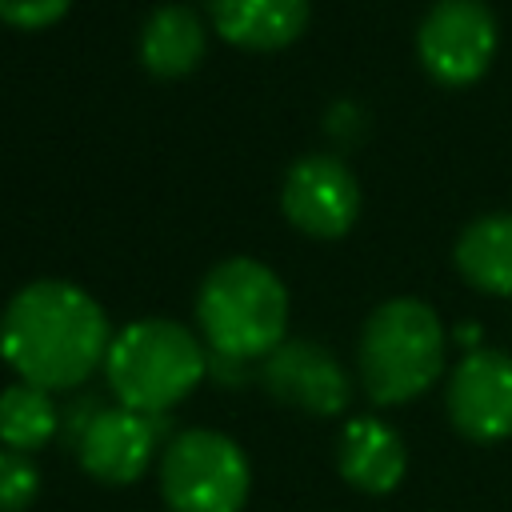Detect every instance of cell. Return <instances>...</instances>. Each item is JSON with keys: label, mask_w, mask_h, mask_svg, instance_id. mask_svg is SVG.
<instances>
[{"label": "cell", "mask_w": 512, "mask_h": 512, "mask_svg": "<svg viewBox=\"0 0 512 512\" xmlns=\"http://www.w3.org/2000/svg\"><path fill=\"white\" fill-rule=\"evenodd\" d=\"M196 324L208 352L244 364L264 360L288 340V288L268 264L228 256L200 280Z\"/></svg>", "instance_id": "obj_2"}, {"label": "cell", "mask_w": 512, "mask_h": 512, "mask_svg": "<svg viewBox=\"0 0 512 512\" xmlns=\"http://www.w3.org/2000/svg\"><path fill=\"white\" fill-rule=\"evenodd\" d=\"M164 440V416H144L124 404H100V412L80 432L76 460L100 484H136Z\"/></svg>", "instance_id": "obj_9"}, {"label": "cell", "mask_w": 512, "mask_h": 512, "mask_svg": "<svg viewBox=\"0 0 512 512\" xmlns=\"http://www.w3.org/2000/svg\"><path fill=\"white\" fill-rule=\"evenodd\" d=\"M448 420L460 436L476 444H496L512 436V352L472 348L448 376L444 388Z\"/></svg>", "instance_id": "obj_8"}, {"label": "cell", "mask_w": 512, "mask_h": 512, "mask_svg": "<svg viewBox=\"0 0 512 512\" xmlns=\"http://www.w3.org/2000/svg\"><path fill=\"white\" fill-rule=\"evenodd\" d=\"M208 376V348L192 328L168 316H144L120 328L104 356V380L116 404L164 416Z\"/></svg>", "instance_id": "obj_4"}, {"label": "cell", "mask_w": 512, "mask_h": 512, "mask_svg": "<svg viewBox=\"0 0 512 512\" xmlns=\"http://www.w3.org/2000/svg\"><path fill=\"white\" fill-rule=\"evenodd\" d=\"M336 468L344 484L364 496H388L408 472V448L400 432L380 416H352L336 440Z\"/></svg>", "instance_id": "obj_11"}, {"label": "cell", "mask_w": 512, "mask_h": 512, "mask_svg": "<svg viewBox=\"0 0 512 512\" xmlns=\"http://www.w3.org/2000/svg\"><path fill=\"white\" fill-rule=\"evenodd\" d=\"M204 24L188 4H160L140 28V60L152 76H188L204 60Z\"/></svg>", "instance_id": "obj_14"}, {"label": "cell", "mask_w": 512, "mask_h": 512, "mask_svg": "<svg viewBox=\"0 0 512 512\" xmlns=\"http://www.w3.org/2000/svg\"><path fill=\"white\" fill-rule=\"evenodd\" d=\"M280 208L292 228L316 240L344 236L360 216V184L340 156H300L280 184Z\"/></svg>", "instance_id": "obj_7"}, {"label": "cell", "mask_w": 512, "mask_h": 512, "mask_svg": "<svg viewBox=\"0 0 512 512\" xmlns=\"http://www.w3.org/2000/svg\"><path fill=\"white\" fill-rule=\"evenodd\" d=\"M208 16L228 44L272 52L308 28V0H208Z\"/></svg>", "instance_id": "obj_12"}, {"label": "cell", "mask_w": 512, "mask_h": 512, "mask_svg": "<svg viewBox=\"0 0 512 512\" xmlns=\"http://www.w3.org/2000/svg\"><path fill=\"white\" fill-rule=\"evenodd\" d=\"M500 28L484 0H436L416 28V56L424 72L448 88L480 80L496 56Z\"/></svg>", "instance_id": "obj_6"}, {"label": "cell", "mask_w": 512, "mask_h": 512, "mask_svg": "<svg viewBox=\"0 0 512 512\" xmlns=\"http://www.w3.org/2000/svg\"><path fill=\"white\" fill-rule=\"evenodd\" d=\"M452 260L476 292L512 296V212H488L464 224Z\"/></svg>", "instance_id": "obj_13"}, {"label": "cell", "mask_w": 512, "mask_h": 512, "mask_svg": "<svg viewBox=\"0 0 512 512\" xmlns=\"http://www.w3.org/2000/svg\"><path fill=\"white\" fill-rule=\"evenodd\" d=\"M252 464L244 448L216 428H184L164 440L160 496L168 512H244Z\"/></svg>", "instance_id": "obj_5"}, {"label": "cell", "mask_w": 512, "mask_h": 512, "mask_svg": "<svg viewBox=\"0 0 512 512\" xmlns=\"http://www.w3.org/2000/svg\"><path fill=\"white\" fill-rule=\"evenodd\" d=\"M444 324L432 304L416 296L384 300L368 312L356 344L360 388L372 404H408L424 396L444 372Z\"/></svg>", "instance_id": "obj_3"}, {"label": "cell", "mask_w": 512, "mask_h": 512, "mask_svg": "<svg viewBox=\"0 0 512 512\" xmlns=\"http://www.w3.org/2000/svg\"><path fill=\"white\" fill-rule=\"evenodd\" d=\"M72 0H0V20L12 28H48L68 12Z\"/></svg>", "instance_id": "obj_17"}, {"label": "cell", "mask_w": 512, "mask_h": 512, "mask_svg": "<svg viewBox=\"0 0 512 512\" xmlns=\"http://www.w3.org/2000/svg\"><path fill=\"white\" fill-rule=\"evenodd\" d=\"M64 428V412L52 400V392L36 388V384H8L0 392V448L8 452H40L44 444H52Z\"/></svg>", "instance_id": "obj_15"}, {"label": "cell", "mask_w": 512, "mask_h": 512, "mask_svg": "<svg viewBox=\"0 0 512 512\" xmlns=\"http://www.w3.org/2000/svg\"><path fill=\"white\" fill-rule=\"evenodd\" d=\"M108 316L80 284L32 280L0 312V356L16 380L44 392H72L104 368Z\"/></svg>", "instance_id": "obj_1"}, {"label": "cell", "mask_w": 512, "mask_h": 512, "mask_svg": "<svg viewBox=\"0 0 512 512\" xmlns=\"http://www.w3.org/2000/svg\"><path fill=\"white\" fill-rule=\"evenodd\" d=\"M40 492V472L28 456L0 448V512H28Z\"/></svg>", "instance_id": "obj_16"}, {"label": "cell", "mask_w": 512, "mask_h": 512, "mask_svg": "<svg viewBox=\"0 0 512 512\" xmlns=\"http://www.w3.org/2000/svg\"><path fill=\"white\" fill-rule=\"evenodd\" d=\"M260 384L272 400L308 416H340L352 400V376L316 340H284L268 352L260 360Z\"/></svg>", "instance_id": "obj_10"}]
</instances>
